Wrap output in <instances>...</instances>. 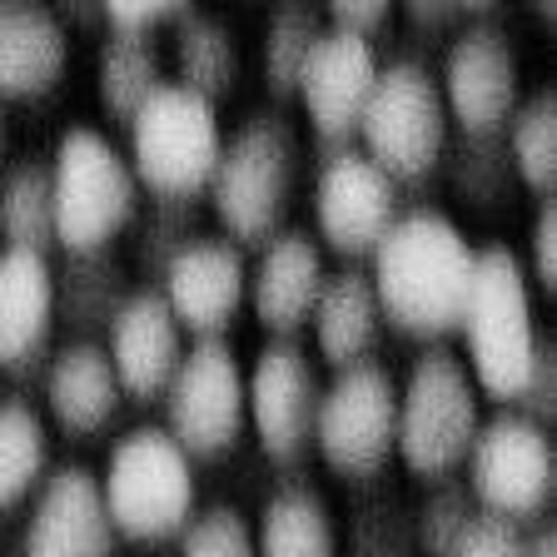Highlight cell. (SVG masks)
Returning <instances> with one entry per match:
<instances>
[{"mask_svg":"<svg viewBox=\"0 0 557 557\" xmlns=\"http://www.w3.org/2000/svg\"><path fill=\"white\" fill-rule=\"evenodd\" d=\"M473 259L478 249L448 214L404 209L369 255V284L379 294L383 324H394L408 338H429V344L458 334V313L473 284Z\"/></svg>","mask_w":557,"mask_h":557,"instance_id":"6da1fadb","label":"cell"},{"mask_svg":"<svg viewBox=\"0 0 557 557\" xmlns=\"http://www.w3.org/2000/svg\"><path fill=\"white\" fill-rule=\"evenodd\" d=\"M458 334L468 344V379L478 394L518 404L522 379L537 354V313H533V284L522 274V259L503 244H487L473 259V284H468Z\"/></svg>","mask_w":557,"mask_h":557,"instance_id":"7a4b0ae2","label":"cell"},{"mask_svg":"<svg viewBox=\"0 0 557 557\" xmlns=\"http://www.w3.org/2000/svg\"><path fill=\"white\" fill-rule=\"evenodd\" d=\"M299 185V135L278 110H255L224 139L209 205L220 214L230 244H264L284 230Z\"/></svg>","mask_w":557,"mask_h":557,"instance_id":"3957f363","label":"cell"},{"mask_svg":"<svg viewBox=\"0 0 557 557\" xmlns=\"http://www.w3.org/2000/svg\"><path fill=\"white\" fill-rule=\"evenodd\" d=\"M50 195H55V244L65 255L115 249L139 214V180L115 139L75 125L50 150Z\"/></svg>","mask_w":557,"mask_h":557,"instance_id":"277c9868","label":"cell"},{"mask_svg":"<svg viewBox=\"0 0 557 557\" xmlns=\"http://www.w3.org/2000/svg\"><path fill=\"white\" fill-rule=\"evenodd\" d=\"M478 423H483V404H478V388L468 379L463 359L443 344L423 348L408 379L398 383L394 453L408 463V473L429 478V483L453 478L468 463Z\"/></svg>","mask_w":557,"mask_h":557,"instance_id":"5b68a950","label":"cell"},{"mask_svg":"<svg viewBox=\"0 0 557 557\" xmlns=\"http://www.w3.org/2000/svg\"><path fill=\"white\" fill-rule=\"evenodd\" d=\"M363 154L379 164L398 189L423 185L443 170L448 154V110H443L438 75L418 60H388L379 65V81L369 90V104L359 115Z\"/></svg>","mask_w":557,"mask_h":557,"instance_id":"8992f818","label":"cell"},{"mask_svg":"<svg viewBox=\"0 0 557 557\" xmlns=\"http://www.w3.org/2000/svg\"><path fill=\"white\" fill-rule=\"evenodd\" d=\"M195 463L164 429L145 423L129 429L110 448V463L100 478L104 512L120 537L135 543H170L195 518Z\"/></svg>","mask_w":557,"mask_h":557,"instance_id":"52a82bcc","label":"cell"},{"mask_svg":"<svg viewBox=\"0 0 557 557\" xmlns=\"http://www.w3.org/2000/svg\"><path fill=\"white\" fill-rule=\"evenodd\" d=\"M129 170L139 189L154 199H199L214 180V164L224 150L220 110L199 100L195 90L164 81L150 104L129 120Z\"/></svg>","mask_w":557,"mask_h":557,"instance_id":"ba28073f","label":"cell"},{"mask_svg":"<svg viewBox=\"0 0 557 557\" xmlns=\"http://www.w3.org/2000/svg\"><path fill=\"white\" fill-rule=\"evenodd\" d=\"M398 433V383L383 363L363 359L334 373L313 413V448L348 483H369L388 468Z\"/></svg>","mask_w":557,"mask_h":557,"instance_id":"9c48e42d","label":"cell"},{"mask_svg":"<svg viewBox=\"0 0 557 557\" xmlns=\"http://www.w3.org/2000/svg\"><path fill=\"white\" fill-rule=\"evenodd\" d=\"M468 493L473 508L487 518L503 522H528L543 518L553 503V483H557V463H553V438L543 423L522 418L518 408L483 418L478 438L468 448Z\"/></svg>","mask_w":557,"mask_h":557,"instance_id":"30bf717a","label":"cell"},{"mask_svg":"<svg viewBox=\"0 0 557 557\" xmlns=\"http://www.w3.org/2000/svg\"><path fill=\"white\" fill-rule=\"evenodd\" d=\"M244 363L224 338H195L164 388V433L199 458H220L244 433Z\"/></svg>","mask_w":557,"mask_h":557,"instance_id":"8fae6325","label":"cell"},{"mask_svg":"<svg viewBox=\"0 0 557 557\" xmlns=\"http://www.w3.org/2000/svg\"><path fill=\"white\" fill-rule=\"evenodd\" d=\"M438 90L448 125H458L463 135H503V125L512 120L522 100V70L512 35L493 21L487 5H478L473 21L453 35Z\"/></svg>","mask_w":557,"mask_h":557,"instance_id":"7c38bea8","label":"cell"},{"mask_svg":"<svg viewBox=\"0 0 557 557\" xmlns=\"http://www.w3.org/2000/svg\"><path fill=\"white\" fill-rule=\"evenodd\" d=\"M404 214V189L379 170L363 150H334L313 180V224L319 244H329L344 264H363L379 239Z\"/></svg>","mask_w":557,"mask_h":557,"instance_id":"4fadbf2b","label":"cell"},{"mask_svg":"<svg viewBox=\"0 0 557 557\" xmlns=\"http://www.w3.org/2000/svg\"><path fill=\"white\" fill-rule=\"evenodd\" d=\"M319 369L294 338H274L244 373V418L259 448L274 463H299L313 448V413H319Z\"/></svg>","mask_w":557,"mask_h":557,"instance_id":"5bb4252c","label":"cell"},{"mask_svg":"<svg viewBox=\"0 0 557 557\" xmlns=\"http://www.w3.org/2000/svg\"><path fill=\"white\" fill-rule=\"evenodd\" d=\"M373 81H379V55H373L369 40L324 25V35L313 40L309 60H304V75H299V90L294 95L304 100L313 139H319L329 154L354 145Z\"/></svg>","mask_w":557,"mask_h":557,"instance_id":"9a60e30c","label":"cell"},{"mask_svg":"<svg viewBox=\"0 0 557 557\" xmlns=\"http://www.w3.org/2000/svg\"><path fill=\"white\" fill-rule=\"evenodd\" d=\"M160 299L170 304L174 324L195 338H224L239 304L249 299L244 249L224 234H195L160 274Z\"/></svg>","mask_w":557,"mask_h":557,"instance_id":"2e32d148","label":"cell"},{"mask_svg":"<svg viewBox=\"0 0 557 557\" xmlns=\"http://www.w3.org/2000/svg\"><path fill=\"white\" fill-rule=\"evenodd\" d=\"M21 557H120V533L100 498V478L81 463L46 473L25 518Z\"/></svg>","mask_w":557,"mask_h":557,"instance_id":"e0dca14e","label":"cell"},{"mask_svg":"<svg viewBox=\"0 0 557 557\" xmlns=\"http://www.w3.org/2000/svg\"><path fill=\"white\" fill-rule=\"evenodd\" d=\"M104 354H110V369H115L125 398L135 404L164 398L174 369L185 359V329L174 324L160 289H129V299L104 329Z\"/></svg>","mask_w":557,"mask_h":557,"instance_id":"ac0fdd59","label":"cell"},{"mask_svg":"<svg viewBox=\"0 0 557 557\" xmlns=\"http://www.w3.org/2000/svg\"><path fill=\"white\" fill-rule=\"evenodd\" d=\"M324 249L309 230H278L264 239L259 264L249 269V304L255 319L274 338H294L313 313V299L324 289Z\"/></svg>","mask_w":557,"mask_h":557,"instance_id":"d6986e66","label":"cell"},{"mask_svg":"<svg viewBox=\"0 0 557 557\" xmlns=\"http://www.w3.org/2000/svg\"><path fill=\"white\" fill-rule=\"evenodd\" d=\"M55 334V269L50 255L0 249V369L25 373Z\"/></svg>","mask_w":557,"mask_h":557,"instance_id":"ffe728a7","label":"cell"},{"mask_svg":"<svg viewBox=\"0 0 557 557\" xmlns=\"http://www.w3.org/2000/svg\"><path fill=\"white\" fill-rule=\"evenodd\" d=\"M70 65V30L60 11L0 0V100H35L60 85Z\"/></svg>","mask_w":557,"mask_h":557,"instance_id":"44dd1931","label":"cell"},{"mask_svg":"<svg viewBox=\"0 0 557 557\" xmlns=\"http://www.w3.org/2000/svg\"><path fill=\"white\" fill-rule=\"evenodd\" d=\"M46 408L70 438H95L115 423L125 408L120 379L110 369V354L95 338H75V344L55 348L46 363Z\"/></svg>","mask_w":557,"mask_h":557,"instance_id":"7402d4cb","label":"cell"},{"mask_svg":"<svg viewBox=\"0 0 557 557\" xmlns=\"http://www.w3.org/2000/svg\"><path fill=\"white\" fill-rule=\"evenodd\" d=\"M309 324H313V344H319L324 363H334V369L373 359L383 309L369 284V269L344 264V269H334V274H324V289L313 299Z\"/></svg>","mask_w":557,"mask_h":557,"instance_id":"603a6c76","label":"cell"},{"mask_svg":"<svg viewBox=\"0 0 557 557\" xmlns=\"http://www.w3.org/2000/svg\"><path fill=\"white\" fill-rule=\"evenodd\" d=\"M259 557H338V518L324 493L309 483H289L269 493L255 518Z\"/></svg>","mask_w":557,"mask_h":557,"instance_id":"cb8c5ba5","label":"cell"},{"mask_svg":"<svg viewBox=\"0 0 557 557\" xmlns=\"http://www.w3.org/2000/svg\"><path fill=\"white\" fill-rule=\"evenodd\" d=\"M0 239H5V249H25V255L55 249L50 154H21L0 170Z\"/></svg>","mask_w":557,"mask_h":557,"instance_id":"d4e9b609","label":"cell"},{"mask_svg":"<svg viewBox=\"0 0 557 557\" xmlns=\"http://www.w3.org/2000/svg\"><path fill=\"white\" fill-rule=\"evenodd\" d=\"M160 85H164V60L154 50V35L104 30V46L95 55V95H100L104 115L115 125H129Z\"/></svg>","mask_w":557,"mask_h":557,"instance_id":"484cf974","label":"cell"},{"mask_svg":"<svg viewBox=\"0 0 557 557\" xmlns=\"http://www.w3.org/2000/svg\"><path fill=\"white\" fill-rule=\"evenodd\" d=\"M174 65H180V81L174 85H185L199 100L220 104L239 85V40H234V30L220 15L189 5L174 21Z\"/></svg>","mask_w":557,"mask_h":557,"instance_id":"4316f807","label":"cell"},{"mask_svg":"<svg viewBox=\"0 0 557 557\" xmlns=\"http://www.w3.org/2000/svg\"><path fill=\"white\" fill-rule=\"evenodd\" d=\"M125 264L115 249H95V255H70V264L55 274V324L65 319L81 338L95 329H110L115 309L129 299Z\"/></svg>","mask_w":557,"mask_h":557,"instance_id":"83f0119b","label":"cell"},{"mask_svg":"<svg viewBox=\"0 0 557 557\" xmlns=\"http://www.w3.org/2000/svg\"><path fill=\"white\" fill-rule=\"evenodd\" d=\"M50 473V433L21 394L0 398V512L25 503Z\"/></svg>","mask_w":557,"mask_h":557,"instance_id":"f1b7e54d","label":"cell"},{"mask_svg":"<svg viewBox=\"0 0 557 557\" xmlns=\"http://www.w3.org/2000/svg\"><path fill=\"white\" fill-rule=\"evenodd\" d=\"M503 129H508L503 145H508L512 174L533 195L553 199V180H557V90L553 85L518 100V110H512V120Z\"/></svg>","mask_w":557,"mask_h":557,"instance_id":"f546056e","label":"cell"},{"mask_svg":"<svg viewBox=\"0 0 557 557\" xmlns=\"http://www.w3.org/2000/svg\"><path fill=\"white\" fill-rule=\"evenodd\" d=\"M324 35V15L313 5H278L264 25V46H259V60H264V85L274 100H289L299 90L304 60H309L313 40Z\"/></svg>","mask_w":557,"mask_h":557,"instance_id":"4dcf8cb0","label":"cell"},{"mask_svg":"<svg viewBox=\"0 0 557 557\" xmlns=\"http://www.w3.org/2000/svg\"><path fill=\"white\" fill-rule=\"evenodd\" d=\"M195 199H150L135 214V264L145 278H160L170 259L195 239Z\"/></svg>","mask_w":557,"mask_h":557,"instance_id":"1f68e13d","label":"cell"},{"mask_svg":"<svg viewBox=\"0 0 557 557\" xmlns=\"http://www.w3.org/2000/svg\"><path fill=\"white\" fill-rule=\"evenodd\" d=\"M443 164H448V174H453V189H458L468 205H493V199H503V189H508V180H512L503 135H463L458 145H448Z\"/></svg>","mask_w":557,"mask_h":557,"instance_id":"d6a6232c","label":"cell"},{"mask_svg":"<svg viewBox=\"0 0 557 557\" xmlns=\"http://www.w3.org/2000/svg\"><path fill=\"white\" fill-rule=\"evenodd\" d=\"M473 518H478V508H473L468 483L438 478V483L429 487V498L418 503V512H413V547L423 557H448L453 543L463 537V528Z\"/></svg>","mask_w":557,"mask_h":557,"instance_id":"836d02e7","label":"cell"},{"mask_svg":"<svg viewBox=\"0 0 557 557\" xmlns=\"http://www.w3.org/2000/svg\"><path fill=\"white\" fill-rule=\"evenodd\" d=\"M180 557H259L255 553V522L234 503H209L195 508V518L180 533Z\"/></svg>","mask_w":557,"mask_h":557,"instance_id":"e575fe53","label":"cell"},{"mask_svg":"<svg viewBox=\"0 0 557 557\" xmlns=\"http://www.w3.org/2000/svg\"><path fill=\"white\" fill-rule=\"evenodd\" d=\"M413 547V518L398 503L383 498L379 508H363L354 522V557H408Z\"/></svg>","mask_w":557,"mask_h":557,"instance_id":"d590c367","label":"cell"},{"mask_svg":"<svg viewBox=\"0 0 557 557\" xmlns=\"http://www.w3.org/2000/svg\"><path fill=\"white\" fill-rule=\"evenodd\" d=\"M185 11V0H110V5H100V21L115 35H154L164 25H174Z\"/></svg>","mask_w":557,"mask_h":557,"instance_id":"8d00e7d4","label":"cell"},{"mask_svg":"<svg viewBox=\"0 0 557 557\" xmlns=\"http://www.w3.org/2000/svg\"><path fill=\"white\" fill-rule=\"evenodd\" d=\"M512 408L522 418H533V423H553V413H557V344L553 338H537L533 369L522 379V394Z\"/></svg>","mask_w":557,"mask_h":557,"instance_id":"74e56055","label":"cell"},{"mask_svg":"<svg viewBox=\"0 0 557 557\" xmlns=\"http://www.w3.org/2000/svg\"><path fill=\"white\" fill-rule=\"evenodd\" d=\"M522 547H528V533H522L518 522L478 512V518L463 528V537L453 543L448 557H522Z\"/></svg>","mask_w":557,"mask_h":557,"instance_id":"f35d334b","label":"cell"},{"mask_svg":"<svg viewBox=\"0 0 557 557\" xmlns=\"http://www.w3.org/2000/svg\"><path fill=\"white\" fill-rule=\"evenodd\" d=\"M528 284L543 294L557 289V199H543L537 205L533 234H528V264H522Z\"/></svg>","mask_w":557,"mask_h":557,"instance_id":"ab89813d","label":"cell"},{"mask_svg":"<svg viewBox=\"0 0 557 557\" xmlns=\"http://www.w3.org/2000/svg\"><path fill=\"white\" fill-rule=\"evenodd\" d=\"M388 5L383 0H334L324 15L329 30H344V35H359V40H373V35L388 25Z\"/></svg>","mask_w":557,"mask_h":557,"instance_id":"60d3db41","label":"cell"},{"mask_svg":"<svg viewBox=\"0 0 557 557\" xmlns=\"http://www.w3.org/2000/svg\"><path fill=\"white\" fill-rule=\"evenodd\" d=\"M404 15L418 30H448V25L468 21V5H453V0H413V5H404Z\"/></svg>","mask_w":557,"mask_h":557,"instance_id":"b9f144b4","label":"cell"},{"mask_svg":"<svg viewBox=\"0 0 557 557\" xmlns=\"http://www.w3.org/2000/svg\"><path fill=\"white\" fill-rule=\"evenodd\" d=\"M522 557H557V533L547 528V522L528 533V547H522Z\"/></svg>","mask_w":557,"mask_h":557,"instance_id":"7bdbcfd3","label":"cell"},{"mask_svg":"<svg viewBox=\"0 0 557 557\" xmlns=\"http://www.w3.org/2000/svg\"><path fill=\"white\" fill-rule=\"evenodd\" d=\"M60 21H65V30H70V25H104L100 21V5H65V11H60Z\"/></svg>","mask_w":557,"mask_h":557,"instance_id":"ee69618b","label":"cell"},{"mask_svg":"<svg viewBox=\"0 0 557 557\" xmlns=\"http://www.w3.org/2000/svg\"><path fill=\"white\" fill-rule=\"evenodd\" d=\"M533 15H537V21H543V25H553V21H557V11H553V5H533Z\"/></svg>","mask_w":557,"mask_h":557,"instance_id":"f6af8a7d","label":"cell"},{"mask_svg":"<svg viewBox=\"0 0 557 557\" xmlns=\"http://www.w3.org/2000/svg\"><path fill=\"white\" fill-rule=\"evenodd\" d=\"M5 135H11V129H5V110H0V160H5Z\"/></svg>","mask_w":557,"mask_h":557,"instance_id":"bcb514c9","label":"cell"},{"mask_svg":"<svg viewBox=\"0 0 557 557\" xmlns=\"http://www.w3.org/2000/svg\"><path fill=\"white\" fill-rule=\"evenodd\" d=\"M5 557H21V547H11V553H5Z\"/></svg>","mask_w":557,"mask_h":557,"instance_id":"7dc6e473","label":"cell"}]
</instances>
